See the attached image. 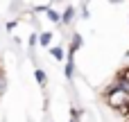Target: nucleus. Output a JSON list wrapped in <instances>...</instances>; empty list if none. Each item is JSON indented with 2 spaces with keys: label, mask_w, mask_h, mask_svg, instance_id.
Masks as SVG:
<instances>
[{
  "label": "nucleus",
  "mask_w": 129,
  "mask_h": 122,
  "mask_svg": "<svg viewBox=\"0 0 129 122\" xmlns=\"http://www.w3.org/2000/svg\"><path fill=\"white\" fill-rule=\"evenodd\" d=\"M0 79H2V75H0Z\"/></svg>",
  "instance_id": "10"
},
{
  "label": "nucleus",
  "mask_w": 129,
  "mask_h": 122,
  "mask_svg": "<svg viewBox=\"0 0 129 122\" xmlns=\"http://www.w3.org/2000/svg\"><path fill=\"white\" fill-rule=\"evenodd\" d=\"M75 75H77V66H75V57L73 54H68L66 57V70H63V77L66 79H75Z\"/></svg>",
  "instance_id": "2"
},
{
  "label": "nucleus",
  "mask_w": 129,
  "mask_h": 122,
  "mask_svg": "<svg viewBox=\"0 0 129 122\" xmlns=\"http://www.w3.org/2000/svg\"><path fill=\"white\" fill-rule=\"evenodd\" d=\"M50 43H52V32H41L39 34V45L50 48Z\"/></svg>",
  "instance_id": "6"
},
{
  "label": "nucleus",
  "mask_w": 129,
  "mask_h": 122,
  "mask_svg": "<svg viewBox=\"0 0 129 122\" xmlns=\"http://www.w3.org/2000/svg\"><path fill=\"white\" fill-rule=\"evenodd\" d=\"M75 16H77V9L75 7H66L63 14H61V25H70L75 20Z\"/></svg>",
  "instance_id": "3"
},
{
  "label": "nucleus",
  "mask_w": 129,
  "mask_h": 122,
  "mask_svg": "<svg viewBox=\"0 0 129 122\" xmlns=\"http://www.w3.org/2000/svg\"><path fill=\"white\" fill-rule=\"evenodd\" d=\"M34 79L39 82V86H41V88H45V84H48V75H45V70H43V68H36V70H34Z\"/></svg>",
  "instance_id": "5"
},
{
  "label": "nucleus",
  "mask_w": 129,
  "mask_h": 122,
  "mask_svg": "<svg viewBox=\"0 0 129 122\" xmlns=\"http://www.w3.org/2000/svg\"><path fill=\"white\" fill-rule=\"evenodd\" d=\"M45 18H48L50 23H61V14L54 11V9H48V11H45Z\"/></svg>",
  "instance_id": "7"
},
{
  "label": "nucleus",
  "mask_w": 129,
  "mask_h": 122,
  "mask_svg": "<svg viewBox=\"0 0 129 122\" xmlns=\"http://www.w3.org/2000/svg\"><path fill=\"white\" fill-rule=\"evenodd\" d=\"M50 57L54 61H66V50L61 45H54V48H50Z\"/></svg>",
  "instance_id": "4"
},
{
  "label": "nucleus",
  "mask_w": 129,
  "mask_h": 122,
  "mask_svg": "<svg viewBox=\"0 0 129 122\" xmlns=\"http://www.w3.org/2000/svg\"><path fill=\"white\" fill-rule=\"evenodd\" d=\"M104 100H107V104H109L113 111H118V113H122V115L129 113V93L116 84V79L104 88Z\"/></svg>",
  "instance_id": "1"
},
{
  "label": "nucleus",
  "mask_w": 129,
  "mask_h": 122,
  "mask_svg": "<svg viewBox=\"0 0 129 122\" xmlns=\"http://www.w3.org/2000/svg\"><path fill=\"white\" fill-rule=\"evenodd\" d=\"M109 2H113V5H120V2H122V0H109Z\"/></svg>",
  "instance_id": "9"
},
{
  "label": "nucleus",
  "mask_w": 129,
  "mask_h": 122,
  "mask_svg": "<svg viewBox=\"0 0 129 122\" xmlns=\"http://www.w3.org/2000/svg\"><path fill=\"white\" fill-rule=\"evenodd\" d=\"M27 43H29V48H36V45H39V34H32Z\"/></svg>",
  "instance_id": "8"
}]
</instances>
